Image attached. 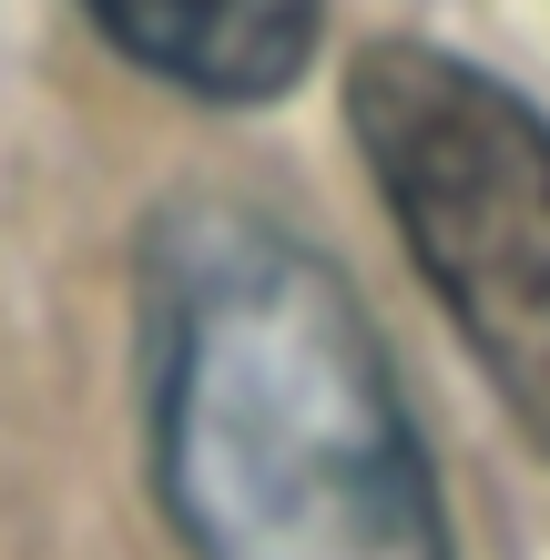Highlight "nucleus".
I'll return each instance as SVG.
<instances>
[{
	"label": "nucleus",
	"mask_w": 550,
	"mask_h": 560,
	"mask_svg": "<svg viewBox=\"0 0 550 560\" xmlns=\"http://www.w3.org/2000/svg\"><path fill=\"white\" fill-rule=\"evenodd\" d=\"M153 469L194 560H448L377 326L235 205L153 235Z\"/></svg>",
	"instance_id": "1"
},
{
	"label": "nucleus",
	"mask_w": 550,
	"mask_h": 560,
	"mask_svg": "<svg viewBox=\"0 0 550 560\" xmlns=\"http://www.w3.org/2000/svg\"><path fill=\"white\" fill-rule=\"evenodd\" d=\"M347 133L469 357L550 448V122L469 51L367 42Z\"/></svg>",
	"instance_id": "2"
},
{
	"label": "nucleus",
	"mask_w": 550,
	"mask_h": 560,
	"mask_svg": "<svg viewBox=\"0 0 550 560\" xmlns=\"http://www.w3.org/2000/svg\"><path fill=\"white\" fill-rule=\"evenodd\" d=\"M92 31L194 103H276L306 72L327 0H82Z\"/></svg>",
	"instance_id": "3"
}]
</instances>
